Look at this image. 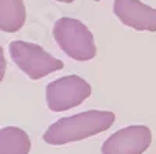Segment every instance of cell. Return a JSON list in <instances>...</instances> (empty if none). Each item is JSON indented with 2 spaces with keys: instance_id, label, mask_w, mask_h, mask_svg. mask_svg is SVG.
Returning a JSON list of instances; mask_svg holds the SVG:
<instances>
[{
  "instance_id": "cell-3",
  "label": "cell",
  "mask_w": 156,
  "mask_h": 154,
  "mask_svg": "<svg viewBox=\"0 0 156 154\" xmlns=\"http://www.w3.org/2000/svg\"><path fill=\"white\" fill-rule=\"evenodd\" d=\"M9 55L16 66L33 81L64 69L62 61L51 56L41 45L33 42L12 41L9 44Z\"/></svg>"
},
{
  "instance_id": "cell-1",
  "label": "cell",
  "mask_w": 156,
  "mask_h": 154,
  "mask_svg": "<svg viewBox=\"0 0 156 154\" xmlns=\"http://www.w3.org/2000/svg\"><path fill=\"white\" fill-rule=\"evenodd\" d=\"M115 121L111 111H84L56 120L47 128L42 139L48 145H67L108 131Z\"/></svg>"
},
{
  "instance_id": "cell-11",
  "label": "cell",
  "mask_w": 156,
  "mask_h": 154,
  "mask_svg": "<svg viewBox=\"0 0 156 154\" xmlns=\"http://www.w3.org/2000/svg\"><path fill=\"white\" fill-rule=\"evenodd\" d=\"M95 2H100V0H95Z\"/></svg>"
},
{
  "instance_id": "cell-4",
  "label": "cell",
  "mask_w": 156,
  "mask_h": 154,
  "mask_svg": "<svg viewBox=\"0 0 156 154\" xmlns=\"http://www.w3.org/2000/svg\"><path fill=\"white\" fill-rule=\"evenodd\" d=\"M92 87L78 75H67L51 81L45 87L47 108L51 112H64L73 109L90 97Z\"/></svg>"
},
{
  "instance_id": "cell-9",
  "label": "cell",
  "mask_w": 156,
  "mask_h": 154,
  "mask_svg": "<svg viewBox=\"0 0 156 154\" xmlns=\"http://www.w3.org/2000/svg\"><path fill=\"white\" fill-rule=\"evenodd\" d=\"M5 72H6V59H5V53L3 48L0 47V83L5 78Z\"/></svg>"
},
{
  "instance_id": "cell-2",
  "label": "cell",
  "mask_w": 156,
  "mask_h": 154,
  "mask_svg": "<svg viewBox=\"0 0 156 154\" xmlns=\"http://www.w3.org/2000/svg\"><path fill=\"white\" fill-rule=\"evenodd\" d=\"M53 37L59 48L73 61L86 62L94 59L97 55L92 31L78 19H58L53 25Z\"/></svg>"
},
{
  "instance_id": "cell-6",
  "label": "cell",
  "mask_w": 156,
  "mask_h": 154,
  "mask_svg": "<svg viewBox=\"0 0 156 154\" xmlns=\"http://www.w3.org/2000/svg\"><path fill=\"white\" fill-rule=\"evenodd\" d=\"M112 11L126 27L137 31H156V8L140 0H114Z\"/></svg>"
},
{
  "instance_id": "cell-8",
  "label": "cell",
  "mask_w": 156,
  "mask_h": 154,
  "mask_svg": "<svg viewBox=\"0 0 156 154\" xmlns=\"http://www.w3.org/2000/svg\"><path fill=\"white\" fill-rule=\"evenodd\" d=\"M31 140L20 128L6 126L0 129V154H30Z\"/></svg>"
},
{
  "instance_id": "cell-5",
  "label": "cell",
  "mask_w": 156,
  "mask_h": 154,
  "mask_svg": "<svg viewBox=\"0 0 156 154\" xmlns=\"http://www.w3.org/2000/svg\"><path fill=\"white\" fill-rule=\"evenodd\" d=\"M151 131L145 125H131L111 134L101 145V154H144L151 145Z\"/></svg>"
},
{
  "instance_id": "cell-10",
  "label": "cell",
  "mask_w": 156,
  "mask_h": 154,
  "mask_svg": "<svg viewBox=\"0 0 156 154\" xmlns=\"http://www.w3.org/2000/svg\"><path fill=\"white\" fill-rule=\"evenodd\" d=\"M56 2H61V3H72L73 0H56Z\"/></svg>"
},
{
  "instance_id": "cell-7",
  "label": "cell",
  "mask_w": 156,
  "mask_h": 154,
  "mask_svg": "<svg viewBox=\"0 0 156 154\" xmlns=\"http://www.w3.org/2000/svg\"><path fill=\"white\" fill-rule=\"evenodd\" d=\"M27 19L23 0H0V30L5 33L19 31Z\"/></svg>"
}]
</instances>
